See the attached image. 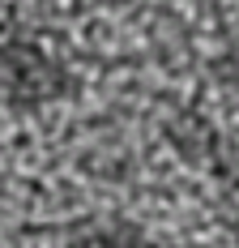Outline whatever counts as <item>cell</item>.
Masks as SVG:
<instances>
[{"instance_id": "3", "label": "cell", "mask_w": 239, "mask_h": 248, "mask_svg": "<svg viewBox=\"0 0 239 248\" xmlns=\"http://www.w3.org/2000/svg\"><path fill=\"white\" fill-rule=\"evenodd\" d=\"M69 248H158L141 227L120 223V218H90V223L73 227Z\"/></svg>"}, {"instance_id": "1", "label": "cell", "mask_w": 239, "mask_h": 248, "mask_svg": "<svg viewBox=\"0 0 239 248\" xmlns=\"http://www.w3.org/2000/svg\"><path fill=\"white\" fill-rule=\"evenodd\" d=\"M77 90V77L39 43L30 39H4L0 43V94L9 107L30 111V107H47L60 103Z\"/></svg>"}, {"instance_id": "4", "label": "cell", "mask_w": 239, "mask_h": 248, "mask_svg": "<svg viewBox=\"0 0 239 248\" xmlns=\"http://www.w3.org/2000/svg\"><path fill=\"white\" fill-rule=\"evenodd\" d=\"M214 77L226 86V90H235V94H239V39L214 60Z\"/></svg>"}, {"instance_id": "2", "label": "cell", "mask_w": 239, "mask_h": 248, "mask_svg": "<svg viewBox=\"0 0 239 248\" xmlns=\"http://www.w3.org/2000/svg\"><path fill=\"white\" fill-rule=\"evenodd\" d=\"M167 137L175 141V150L188 158L192 167L205 163L209 175H218L222 184L239 188V137L218 133L214 124L201 120V116H175L167 124Z\"/></svg>"}]
</instances>
